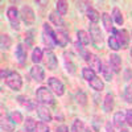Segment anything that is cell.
Wrapping results in <instances>:
<instances>
[{
  "mask_svg": "<svg viewBox=\"0 0 132 132\" xmlns=\"http://www.w3.org/2000/svg\"><path fill=\"white\" fill-rule=\"evenodd\" d=\"M19 103L23 106L24 108H27L28 111H36V108H37V106L38 104H36L33 101H30L29 98H27V96H19Z\"/></svg>",
  "mask_w": 132,
  "mask_h": 132,
  "instance_id": "17",
  "label": "cell"
},
{
  "mask_svg": "<svg viewBox=\"0 0 132 132\" xmlns=\"http://www.w3.org/2000/svg\"><path fill=\"white\" fill-rule=\"evenodd\" d=\"M114 126L116 127V128H124V126L127 124V122H126V114H123L122 111H119V112H115V115H114Z\"/></svg>",
  "mask_w": 132,
  "mask_h": 132,
  "instance_id": "18",
  "label": "cell"
},
{
  "mask_svg": "<svg viewBox=\"0 0 132 132\" xmlns=\"http://www.w3.org/2000/svg\"><path fill=\"white\" fill-rule=\"evenodd\" d=\"M114 102H115V99H114V95L112 94H107L104 96V101H103V110L106 112H110V111H112V108H114Z\"/></svg>",
  "mask_w": 132,
  "mask_h": 132,
  "instance_id": "21",
  "label": "cell"
},
{
  "mask_svg": "<svg viewBox=\"0 0 132 132\" xmlns=\"http://www.w3.org/2000/svg\"><path fill=\"white\" fill-rule=\"evenodd\" d=\"M57 132H69V127L65 124H61L57 127Z\"/></svg>",
  "mask_w": 132,
  "mask_h": 132,
  "instance_id": "42",
  "label": "cell"
},
{
  "mask_svg": "<svg viewBox=\"0 0 132 132\" xmlns=\"http://www.w3.org/2000/svg\"><path fill=\"white\" fill-rule=\"evenodd\" d=\"M36 126H37V122H35L33 118H27L24 120V128L27 132H35L36 131Z\"/></svg>",
  "mask_w": 132,
  "mask_h": 132,
  "instance_id": "30",
  "label": "cell"
},
{
  "mask_svg": "<svg viewBox=\"0 0 132 132\" xmlns=\"http://www.w3.org/2000/svg\"><path fill=\"white\" fill-rule=\"evenodd\" d=\"M77 37H78V42H81L83 46L89 45V44L91 42L90 35L86 30H78V32H77Z\"/></svg>",
  "mask_w": 132,
  "mask_h": 132,
  "instance_id": "22",
  "label": "cell"
},
{
  "mask_svg": "<svg viewBox=\"0 0 132 132\" xmlns=\"http://www.w3.org/2000/svg\"><path fill=\"white\" fill-rule=\"evenodd\" d=\"M37 4H48V2H36Z\"/></svg>",
  "mask_w": 132,
  "mask_h": 132,
  "instance_id": "43",
  "label": "cell"
},
{
  "mask_svg": "<svg viewBox=\"0 0 132 132\" xmlns=\"http://www.w3.org/2000/svg\"><path fill=\"white\" fill-rule=\"evenodd\" d=\"M123 98L127 103H132V86L131 85L126 87V90L123 93Z\"/></svg>",
  "mask_w": 132,
  "mask_h": 132,
  "instance_id": "36",
  "label": "cell"
},
{
  "mask_svg": "<svg viewBox=\"0 0 132 132\" xmlns=\"http://www.w3.org/2000/svg\"><path fill=\"white\" fill-rule=\"evenodd\" d=\"M101 19H102V23H103L104 29H106L108 33H111L112 29H114V20H112V16L110 15V13H107V12H103L102 16H101Z\"/></svg>",
  "mask_w": 132,
  "mask_h": 132,
  "instance_id": "15",
  "label": "cell"
},
{
  "mask_svg": "<svg viewBox=\"0 0 132 132\" xmlns=\"http://www.w3.org/2000/svg\"><path fill=\"white\" fill-rule=\"evenodd\" d=\"M131 57H132V48H131Z\"/></svg>",
  "mask_w": 132,
  "mask_h": 132,
  "instance_id": "45",
  "label": "cell"
},
{
  "mask_svg": "<svg viewBox=\"0 0 132 132\" xmlns=\"http://www.w3.org/2000/svg\"><path fill=\"white\" fill-rule=\"evenodd\" d=\"M30 77L36 82H42L45 79V69L40 65H33L30 68Z\"/></svg>",
  "mask_w": 132,
  "mask_h": 132,
  "instance_id": "9",
  "label": "cell"
},
{
  "mask_svg": "<svg viewBox=\"0 0 132 132\" xmlns=\"http://www.w3.org/2000/svg\"><path fill=\"white\" fill-rule=\"evenodd\" d=\"M71 131L73 132H93L90 129V127H87L82 120L79 119H75L74 123H73V127H71Z\"/></svg>",
  "mask_w": 132,
  "mask_h": 132,
  "instance_id": "19",
  "label": "cell"
},
{
  "mask_svg": "<svg viewBox=\"0 0 132 132\" xmlns=\"http://www.w3.org/2000/svg\"><path fill=\"white\" fill-rule=\"evenodd\" d=\"M106 132H115V126L111 122H107L106 123Z\"/></svg>",
  "mask_w": 132,
  "mask_h": 132,
  "instance_id": "41",
  "label": "cell"
},
{
  "mask_svg": "<svg viewBox=\"0 0 132 132\" xmlns=\"http://www.w3.org/2000/svg\"><path fill=\"white\" fill-rule=\"evenodd\" d=\"M75 101H77V103H78L79 106H86L87 104V95L85 93L79 91L78 94L75 95Z\"/></svg>",
  "mask_w": 132,
  "mask_h": 132,
  "instance_id": "35",
  "label": "cell"
},
{
  "mask_svg": "<svg viewBox=\"0 0 132 132\" xmlns=\"http://www.w3.org/2000/svg\"><path fill=\"white\" fill-rule=\"evenodd\" d=\"M112 20L115 21V23L118 24V25H123V23H124V17H123V15H122V11H120L118 7H115L114 9H112Z\"/></svg>",
  "mask_w": 132,
  "mask_h": 132,
  "instance_id": "28",
  "label": "cell"
},
{
  "mask_svg": "<svg viewBox=\"0 0 132 132\" xmlns=\"http://www.w3.org/2000/svg\"><path fill=\"white\" fill-rule=\"evenodd\" d=\"M7 17L11 27L15 30H19L20 29V11H17L16 7H9L7 9Z\"/></svg>",
  "mask_w": 132,
  "mask_h": 132,
  "instance_id": "7",
  "label": "cell"
},
{
  "mask_svg": "<svg viewBox=\"0 0 132 132\" xmlns=\"http://www.w3.org/2000/svg\"><path fill=\"white\" fill-rule=\"evenodd\" d=\"M9 118L11 120L15 123V124H21L24 122V118H23V114H21L20 111H12L9 114Z\"/></svg>",
  "mask_w": 132,
  "mask_h": 132,
  "instance_id": "32",
  "label": "cell"
},
{
  "mask_svg": "<svg viewBox=\"0 0 132 132\" xmlns=\"http://www.w3.org/2000/svg\"><path fill=\"white\" fill-rule=\"evenodd\" d=\"M36 112H37L38 118L41 119V122H50V120H52V114L49 111L48 106L38 104L37 108H36Z\"/></svg>",
  "mask_w": 132,
  "mask_h": 132,
  "instance_id": "13",
  "label": "cell"
},
{
  "mask_svg": "<svg viewBox=\"0 0 132 132\" xmlns=\"http://www.w3.org/2000/svg\"><path fill=\"white\" fill-rule=\"evenodd\" d=\"M108 65L111 66V69L114 73L119 74L120 71H122V58H120L119 54L116 53H111L108 57Z\"/></svg>",
  "mask_w": 132,
  "mask_h": 132,
  "instance_id": "8",
  "label": "cell"
},
{
  "mask_svg": "<svg viewBox=\"0 0 132 132\" xmlns=\"http://www.w3.org/2000/svg\"><path fill=\"white\" fill-rule=\"evenodd\" d=\"M99 122H102V119L99 118V116H94V118H93V127H94V129H95V131H99V129H101Z\"/></svg>",
  "mask_w": 132,
  "mask_h": 132,
  "instance_id": "38",
  "label": "cell"
},
{
  "mask_svg": "<svg viewBox=\"0 0 132 132\" xmlns=\"http://www.w3.org/2000/svg\"><path fill=\"white\" fill-rule=\"evenodd\" d=\"M102 74H103V78L106 81H112V75H114V71L111 69V66L107 65V63H102Z\"/></svg>",
  "mask_w": 132,
  "mask_h": 132,
  "instance_id": "27",
  "label": "cell"
},
{
  "mask_svg": "<svg viewBox=\"0 0 132 132\" xmlns=\"http://www.w3.org/2000/svg\"><path fill=\"white\" fill-rule=\"evenodd\" d=\"M35 132H50V128H49V126L45 122H38L37 126H36V131Z\"/></svg>",
  "mask_w": 132,
  "mask_h": 132,
  "instance_id": "37",
  "label": "cell"
},
{
  "mask_svg": "<svg viewBox=\"0 0 132 132\" xmlns=\"http://www.w3.org/2000/svg\"><path fill=\"white\" fill-rule=\"evenodd\" d=\"M82 77H83V79H86L87 82H90L96 77V73L93 69H90V68H83L82 69Z\"/></svg>",
  "mask_w": 132,
  "mask_h": 132,
  "instance_id": "31",
  "label": "cell"
},
{
  "mask_svg": "<svg viewBox=\"0 0 132 132\" xmlns=\"http://www.w3.org/2000/svg\"><path fill=\"white\" fill-rule=\"evenodd\" d=\"M131 36H132V33H131Z\"/></svg>",
  "mask_w": 132,
  "mask_h": 132,
  "instance_id": "46",
  "label": "cell"
},
{
  "mask_svg": "<svg viewBox=\"0 0 132 132\" xmlns=\"http://www.w3.org/2000/svg\"><path fill=\"white\" fill-rule=\"evenodd\" d=\"M63 58H65V65H66V70L69 74H75V68L77 65L74 62V56L71 52H65L63 53Z\"/></svg>",
  "mask_w": 132,
  "mask_h": 132,
  "instance_id": "11",
  "label": "cell"
},
{
  "mask_svg": "<svg viewBox=\"0 0 132 132\" xmlns=\"http://www.w3.org/2000/svg\"><path fill=\"white\" fill-rule=\"evenodd\" d=\"M49 19L50 21L56 25V27H62L63 25V21H62V16L57 12V11H53V12H50L49 15Z\"/></svg>",
  "mask_w": 132,
  "mask_h": 132,
  "instance_id": "29",
  "label": "cell"
},
{
  "mask_svg": "<svg viewBox=\"0 0 132 132\" xmlns=\"http://www.w3.org/2000/svg\"><path fill=\"white\" fill-rule=\"evenodd\" d=\"M111 35H114L115 38L118 40L120 49H127V48L129 46V40H131V37H129V33H128L126 29H115V28H114L112 32H111Z\"/></svg>",
  "mask_w": 132,
  "mask_h": 132,
  "instance_id": "4",
  "label": "cell"
},
{
  "mask_svg": "<svg viewBox=\"0 0 132 132\" xmlns=\"http://www.w3.org/2000/svg\"><path fill=\"white\" fill-rule=\"evenodd\" d=\"M89 85H90V87H91L93 90H95V91H98V93H101V91L104 89V83H103V81L99 78L98 75L95 77L93 81L89 82Z\"/></svg>",
  "mask_w": 132,
  "mask_h": 132,
  "instance_id": "23",
  "label": "cell"
},
{
  "mask_svg": "<svg viewBox=\"0 0 132 132\" xmlns=\"http://www.w3.org/2000/svg\"><path fill=\"white\" fill-rule=\"evenodd\" d=\"M45 54H46V60H45V63H46V68L48 70H56L58 68V60L56 57L52 50H45Z\"/></svg>",
  "mask_w": 132,
  "mask_h": 132,
  "instance_id": "12",
  "label": "cell"
},
{
  "mask_svg": "<svg viewBox=\"0 0 132 132\" xmlns=\"http://www.w3.org/2000/svg\"><path fill=\"white\" fill-rule=\"evenodd\" d=\"M36 98H37V102L38 104H44V106H50L54 104V95L52 90H48V87L45 86H41L37 89L36 91Z\"/></svg>",
  "mask_w": 132,
  "mask_h": 132,
  "instance_id": "1",
  "label": "cell"
},
{
  "mask_svg": "<svg viewBox=\"0 0 132 132\" xmlns=\"http://www.w3.org/2000/svg\"><path fill=\"white\" fill-rule=\"evenodd\" d=\"M56 7H57V12L61 15V16H65L66 13H68V9H69V4L66 3V2H57V4H56Z\"/></svg>",
  "mask_w": 132,
  "mask_h": 132,
  "instance_id": "33",
  "label": "cell"
},
{
  "mask_svg": "<svg viewBox=\"0 0 132 132\" xmlns=\"http://www.w3.org/2000/svg\"><path fill=\"white\" fill-rule=\"evenodd\" d=\"M42 60H44V52H42V49L35 48V49H33V53H32V62L35 65H38Z\"/></svg>",
  "mask_w": 132,
  "mask_h": 132,
  "instance_id": "26",
  "label": "cell"
},
{
  "mask_svg": "<svg viewBox=\"0 0 132 132\" xmlns=\"http://www.w3.org/2000/svg\"><path fill=\"white\" fill-rule=\"evenodd\" d=\"M90 38L93 45L96 49H103L104 46V41H103V35H102V30L101 28L98 27V24H91L90 25Z\"/></svg>",
  "mask_w": 132,
  "mask_h": 132,
  "instance_id": "2",
  "label": "cell"
},
{
  "mask_svg": "<svg viewBox=\"0 0 132 132\" xmlns=\"http://www.w3.org/2000/svg\"><path fill=\"white\" fill-rule=\"evenodd\" d=\"M69 44V36L65 30H57L56 32V45L61 48H66Z\"/></svg>",
  "mask_w": 132,
  "mask_h": 132,
  "instance_id": "14",
  "label": "cell"
},
{
  "mask_svg": "<svg viewBox=\"0 0 132 132\" xmlns=\"http://www.w3.org/2000/svg\"><path fill=\"white\" fill-rule=\"evenodd\" d=\"M77 4H78V9L81 8V9H86V11H87V9L91 8V7H90L91 3H89V2H79V3H77Z\"/></svg>",
  "mask_w": 132,
  "mask_h": 132,
  "instance_id": "40",
  "label": "cell"
},
{
  "mask_svg": "<svg viewBox=\"0 0 132 132\" xmlns=\"http://www.w3.org/2000/svg\"><path fill=\"white\" fill-rule=\"evenodd\" d=\"M48 85H49V89L57 96H62L66 91L65 85L61 82V79L57 78V77H50V78H48Z\"/></svg>",
  "mask_w": 132,
  "mask_h": 132,
  "instance_id": "6",
  "label": "cell"
},
{
  "mask_svg": "<svg viewBox=\"0 0 132 132\" xmlns=\"http://www.w3.org/2000/svg\"><path fill=\"white\" fill-rule=\"evenodd\" d=\"M42 42H44V45L46 46V50H53L54 45H56L53 37L50 35H48V33H45V32H42Z\"/></svg>",
  "mask_w": 132,
  "mask_h": 132,
  "instance_id": "24",
  "label": "cell"
},
{
  "mask_svg": "<svg viewBox=\"0 0 132 132\" xmlns=\"http://www.w3.org/2000/svg\"><path fill=\"white\" fill-rule=\"evenodd\" d=\"M2 122H0V126H2V129L3 131H5V132H13L15 131V123L11 120V118L9 116H4V115H2Z\"/></svg>",
  "mask_w": 132,
  "mask_h": 132,
  "instance_id": "16",
  "label": "cell"
},
{
  "mask_svg": "<svg viewBox=\"0 0 132 132\" xmlns=\"http://www.w3.org/2000/svg\"><path fill=\"white\" fill-rule=\"evenodd\" d=\"M4 81H5L7 86L13 91H19L23 87V78H21V75L17 71H9Z\"/></svg>",
  "mask_w": 132,
  "mask_h": 132,
  "instance_id": "3",
  "label": "cell"
},
{
  "mask_svg": "<svg viewBox=\"0 0 132 132\" xmlns=\"http://www.w3.org/2000/svg\"><path fill=\"white\" fill-rule=\"evenodd\" d=\"M108 46H110V49H112L114 52L120 50L119 42H118V40L115 38V36H114V35H111V36H110V38H108Z\"/></svg>",
  "mask_w": 132,
  "mask_h": 132,
  "instance_id": "34",
  "label": "cell"
},
{
  "mask_svg": "<svg viewBox=\"0 0 132 132\" xmlns=\"http://www.w3.org/2000/svg\"><path fill=\"white\" fill-rule=\"evenodd\" d=\"M11 46H12V38H11V36L3 33L2 37H0V48L3 52H7L11 49Z\"/></svg>",
  "mask_w": 132,
  "mask_h": 132,
  "instance_id": "20",
  "label": "cell"
},
{
  "mask_svg": "<svg viewBox=\"0 0 132 132\" xmlns=\"http://www.w3.org/2000/svg\"><path fill=\"white\" fill-rule=\"evenodd\" d=\"M120 132H128V131H127L126 128H122V129H120Z\"/></svg>",
  "mask_w": 132,
  "mask_h": 132,
  "instance_id": "44",
  "label": "cell"
},
{
  "mask_svg": "<svg viewBox=\"0 0 132 132\" xmlns=\"http://www.w3.org/2000/svg\"><path fill=\"white\" fill-rule=\"evenodd\" d=\"M126 122L129 127H132V110H127L126 112Z\"/></svg>",
  "mask_w": 132,
  "mask_h": 132,
  "instance_id": "39",
  "label": "cell"
},
{
  "mask_svg": "<svg viewBox=\"0 0 132 132\" xmlns=\"http://www.w3.org/2000/svg\"><path fill=\"white\" fill-rule=\"evenodd\" d=\"M86 16H87V19L90 20L91 24H96L98 21H99V19H101V15H99V12H98L96 9H94V8L87 9V11H86Z\"/></svg>",
  "mask_w": 132,
  "mask_h": 132,
  "instance_id": "25",
  "label": "cell"
},
{
  "mask_svg": "<svg viewBox=\"0 0 132 132\" xmlns=\"http://www.w3.org/2000/svg\"><path fill=\"white\" fill-rule=\"evenodd\" d=\"M27 54H28V46H25L24 44H17L16 46V52H15V56L16 60L20 65H24L27 61Z\"/></svg>",
  "mask_w": 132,
  "mask_h": 132,
  "instance_id": "10",
  "label": "cell"
},
{
  "mask_svg": "<svg viewBox=\"0 0 132 132\" xmlns=\"http://www.w3.org/2000/svg\"><path fill=\"white\" fill-rule=\"evenodd\" d=\"M20 19L23 20V23L27 27L33 25V24H35V21H36L35 11H33L30 7H28V5H24L23 8L20 9Z\"/></svg>",
  "mask_w": 132,
  "mask_h": 132,
  "instance_id": "5",
  "label": "cell"
}]
</instances>
